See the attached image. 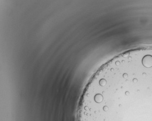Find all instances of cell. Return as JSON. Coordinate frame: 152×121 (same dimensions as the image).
<instances>
[]
</instances>
